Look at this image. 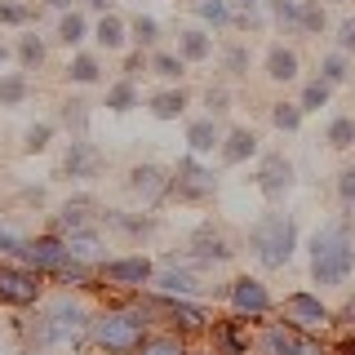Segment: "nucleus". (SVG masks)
<instances>
[{
    "label": "nucleus",
    "instance_id": "nucleus-29",
    "mask_svg": "<svg viewBox=\"0 0 355 355\" xmlns=\"http://www.w3.org/2000/svg\"><path fill=\"white\" fill-rule=\"evenodd\" d=\"M138 103H142V94H138V80H129V76H120V80L107 89V111H116V116H125V111H133Z\"/></svg>",
    "mask_w": 355,
    "mask_h": 355
},
{
    "label": "nucleus",
    "instance_id": "nucleus-33",
    "mask_svg": "<svg viewBox=\"0 0 355 355\" xmlns=\"http://www.w3.org/2000/svg\"><path fill=\"white\" fill-rule=\"evenodd\" d=\"M320 76L338 89V85H347L351 80V53H342V49H333V53H324L320 58Z\"/></svg>",
    "mask_w": 355,
    "mask_h": 355
},
{
    "label": "nucleus",
    "instance_id": "nucleus-15",
    "mask_svg": "<svg viewBox=\"0 0 355 355\" xmlns=\"http://www.w3.org/2000/svg\"><path fill=\"white\" fill-rule=\"evenodd\" d=\"M129 191L138 200H147V205H160V200L169 196V173H164L160 164H133L129 169Z\"/></svg>",
    "mask_w": 355,
    "mask_h": 355
},
{
    "label": "nucleus",
    "instance_id": "nucleus-3",
    "mask_svg": "<svg viewBox=\"0 0 355 355\" xmlns=\"http://www.w3.org/2000/svg\"><path fill=\"white\" fill-rule=\"evenodd\" d=\"M151 320L142 311H98L89 315V342L103 355H138Z\"/></svg>",
    "mask_w": 355,
    "mask_h": 355
},
{
    "label": "nucleus",
    "instance_id": "nucleus-38",
    "mask_svg": "<svg viewBox=\"0 0 355 355\" xmlns=\"http://www.w3.org/2000/svg\"><path fill=\"white\" fill-rule=\"evenodd\" d=\"M138 355H191V351H187V342L178 338V333H155V338L142 342Z\"/></svg>",
    "mask_w": 355,
    "mask_h": 355
},
{
    "label": "nucleus",
    "instance_id": "nucleus-7",
    "mask_svg": "<svg viewBox=\"0 0 355 355\" xmlns=\"http://www.w3.org/2000/svg\"><path fill=\"white\" fill-rule=\"evenodd\" d=\"M40 293H44V275L31 271L27 262L0 266V306H36Z\"/></svg>",
    "mask_w": 355,
    "mask_h": 355
},
{
    "label": "nucleus",
    "instance_id": "nucleus-42",
    "mask_svg": "<svg viewBox=\"0 0 355 355\" xmlns=\"http://www.w3.org/2000/svg\"><path fill=\"white\" fill-rule=\"evenodd\" d=\"M324 27H329L324 5H320V0H302V27H297V31H306V36H320Z\"/></svg>",
    "mask_w": 355,
    "mask_h": 355
},
{
    "label": "nucleus",
    "instance_id": "nucleus-30",
    "mask_svg": "<svg viewBox=\"0 0 355 355\" xmlns=\"http://www.w3.org/2000/svg\"><path fill=\"white\" fill-rule=\"evenodd\" d=\"M27 94H31V80H27L22 67L0 76V107H22V103H27Z\"/></svg>",
    "mask_w": 355,
    "mask_h": 355
},
{
    "label": "nucleus",
    "instance_id": "nucleus-8",
    "mask_svg": "<svg viewBox=\"0 0 355 355\" xmlns=\"http://www.w3.org/2000/svg\"><path fill=\"white\" fill-rule=\"evenodd\" d=\"M258 351H262V355H324V347L315 342V333L293 329L288 320H280V324H266V329H262Z\"/></svg>",
    "mask_w": 355,
    "mask_h": 355
},
{
    "label": "nucleus",
    "instance_id": "nucleus-18",
    "mask_svg": "<svg viewBox=\"0 0 355 355\" xmlns=\"http://www.w3.org/2000/svg\"><path fill=\"white\" fill-rule=\"evenodd\" d=\"M155 293H169V297H196L200 293V280L182 266H155V280H151Z\"/></svg>",
    "mask_w": 355,
    "mask_h": 355
},
{
    "label": "nucleus",
    "instance_id": "nucleus-51",
    "mask_svg": "<svg viewBox=\"0 0 355 355\" xmlns=\"http://www.w3.org/2000/svg\"><path fill=\"white\" fill-rule=\"evenodd\" d=\"M338 49L342 53H355V18H342L338 22Z\"/></svg>",
    "mask_w": 355,
    "mask_h": 355
},
{
    "label": "nucleus",
    "instance_id": "nucleus-32",
    "mask_svg": "<svg viewBox=\"0 0 355 355\" xmlns=\"http://www.w3.org/2000/svg\"><path fill=\"white\" fill-rule=\"evenodd\" d=\"M324 142L333 151H351L355 147V116H333L324 129Z\"/></svg>",
    "mask_w": 355,
    "mask_h": 355
},
{
    "label": "nucleus",
    "instance_id": "nucleus-35",
    "mask_svg": "<svg viewBox=\"0 0 355 355\" xmlns=\"http://www.w3.org/2000/svg\"><path fill=\"white\" fill-rule=\"evenodd\" d=\"M302 120H306L302 103H275L271 107V125L280 129V133H297V129H302Z\"/></svg>",
    "mask_w": 355,
    "mask_h": 355
},
{
    "label": "nucleus",
    "instance_id": "nucleus-20",
    "mask_svg": "<svg viewBox=\"0 0 355 355\" xmlns=\"http://www.w3.org/2000/svg\"><path fill=\"white\" fill-rule=\"evenodd\" d=\"M222 147V129L214 116H200V120H187V151L191 155H214Z\"/></svg>",
    "mask_w": 355,
    "mask_h": 355
},
{
    "label": "nucleus",
    "instance_id": "nucleus-4",
    "mask_svg": "<svg viewBox=\"0 0 355 355\" xmlns=\"http://www.w3.org/2000/svg\"><path fill=\"white\" fill-rule=\"evenodd\" d=\"M89 338V311L76 302V297H58L49 302V311L36 324V342L40 347H76V342Z\"/></svg>",
    "mask_w": 355,
    "mask_h": 355
},
{
    "label": "nucleus",
    "instance_id": "nucleus-19",
    "mask_svg": "<svg viewBox=\"0 0 355 355\" xmlns=\"http://www.w3.org/2000/svg\"><path fill=\"white\" fill-rule=\"evenodd\" d=\"M67 249H71V258L76 262H94V266H103L107 258H103V249H107V244H103V236H98V227H80V231H67Z\"/></svg>",
    "mask_w": 355,
    "mask_h": 355
},
{
    "label": "nucleus",
    "instance_id": "nucleus-59",
    "mask_svg": "<svg viewBox=\"0 0 355 355\" xmlns=\"http://www.w3.org/2000/svg\"><path fill=\"white\" fill-rule=\"evenodd\" d=\"M191 355H205V351H191Z\"/></svg>",
    "mask_w": 355,
    "mask_h": 355
},
{
    "label": "nucleus",
    "instance_id": "nucleus-11",
    "mask_svg": "<svg viewBox=\"0 0 355 355\" xmlns=\"http://www.w3.org/2000/svg\"><path fill=\"white\" fill-rule=\"evenodd\" d=\"M280 315H284L293 329H302V333H324V329H329V320H333V311L320 302L315 293L297 288V293H288L284 302H280Z\"/></svg>",
    "mask_w": 355,
    "mask_h": 355
},
{
    "label": "nucleus",
    "instance_id": "nucleus-40",
    "mask_svg": "<svg viewBox=\"0 0 355 355\" xmlns=\"http://www.w3.org/2000/svg\"><path fill=\"white\" fill-rule=\"evenodd\" d=\"M103 222H107V227H116V231H129V236H147V231L155 227L151 218H129V214H120V209H107Z\"/></svg>",
    "mask_w": 355,
    "mask_h": 355
},
{
    "label": "nucleus",
    "instance_id": "nucleus-55",
    "mask_svg": "<svg viewBox=\"0 0 355 355\" xmlns=\"http://www.w3.org/2000/svg\"><path fill=\"white\" fill-rule=\"evenodd\" d=\"M5 62H9V44L0 40V67H5Z\"/></svg>",
    "mask_w": 355,
    "mask_h": 355
},
{
    "label": "nucleus",
    "instance_id": "nucleus-28",
    "mask_svg": "<svg viewBox=\"0 0 355 355\" xmlns=\"http://www.w3.org/2000/svg\"><path fill=\"white\" fill-rule=\"evenodd\" d=\"M151 76L164 85H178L187 76V58L182 53H164V49H151Z\"/></svg>",
    "mask_w": 355,
    "mask_h": 355
},
{
    "label": "nucleus",
    "instance_id": "nucleus-31",
    "mask_svg": "<svg viewBox=\"0 0 355 355\" xmlns=\"http://www.w3.org/2000/svg\"><path fill=\"white\" fill-rule=\"evenodd\" d=\"M67 80H71V85H98V80H103V62H98V53H76V58L67 62Z\"/></svg>",
    "mask_w": 355,
    "mask_h": 355
},
{
    "label": "nucleus",
    "instance_id": "nucleus-26",
    "mask_svg": "<svg viewBox=\"0 0 355 355\" xmlns=\"http://www.w3.org/2000/svg\"><path fill=\"white\" fill-rule=\"evenodd\" d=\"M244 324V315H236V320H218L214 324V342L227 355H249V333L240 329Z\"/></svg>",
    "mask_w": 355,
    "mask_h": 355
},
{
    "label": "nucleus",
    "instance_id": "nucleus-23",
    "mask_svg": "<svg viewBox=\"0 0 355 355\" xmlns=\"http://www.w3.org/2000/svg\"><path fill=\"white\" fill-rule=\"evenodd\" d=\"M262 71H266V80H275V85L297 80V53L284 49V44H271L266 58H262Z\"/></svg>",
    "mask_w": 355,
    "mask_h": 355
},
{
    "label": "nucleus",
    "instance_id": "nucleus-39",
    "mask_svg": "<svg viewBox=\"0 0 355 355\" xmlns=\"http://www.w3.org/2000/svg\"><path fill=\"white\" fill-rule=\"evenodd\" d=\"M129 40L138 44V49H155V40H160V22L147 18V14H138L129 22Z\"/></svg>",
    "mask_w": 355,
    "mask_h": 355
},
{
    "label": "nucleus",
    "instance_id": "nucleus-10",
    "mask_svg": "<svg viewBox=\"0 0 355 355\" xmlns=\"http://www.w3.org/2000/svg\"><path fill=\"white\" fill-rule=\"evenodd\" d=\"M227 302H231V315H244V320H262L266 311L275 306L271 288H266L258 275H236L227 288Z\"/></svg>",
    "mask_w": 355,
    "mask_h": 355
},
{
    "label": "nucleus",
    "instance_id": "nucleus-48",
    "mask_svg": "<svg viewBox=\"0 0 355 355\" xmlns=\"http://www.w3.org/2000/svg\"><path fill=\"white\" fill-rule=\"evenodd\" d=\"M120 71H125L129 80H138V76H147V71H151V53H142V49H138V53H129Z\"/></svg>",
    "mask_w": 355,
    "mask_h": 355
},
{
    "label": "nucleus",
    "instance_id": "nucleus-27",
    "mask_svg": "<svg viewBox=\"0 0 355 355\" xmlns=\"http://www.w3.org/2000/svg\"><path fill=\"white\" fill-rule=\"evenodd\" d=\"M85 40H89V18L80 14V9H67V14L58 18V44H67V49H80Z\"/></svg>",
    "mask_w": 355,
    "mask_h": 355
},
{
    "label": "nucleus",
    "instance_id": "nucleus-6",
    "mask_svg": "<svg viewBox=\"0 0 355 355\" xmlns=\"http://www.w3.org/2000/svg\"><path fill=\"white\" fill-rule=\"evenodd\" d=\"M214 191H218V178H214V169H209V164H200V155L187 151L182 160H178V169L169 173V196L200 205V200H209Z\"/></svg>",
    "mask_w": 355,
    "mask_h": 355
},
{
    "label": "nucleus",
    "instance_id": "nucleus-54",
    "mask_svg": "<svg viewBox=\"0 0 355 355\" xmlns=\"http://www.w3.org/2000/svg\"><path fill=\"white\" fill-rule=\"evenodd\" d=\"M44 5H49V9H62V14H67V9H71L76 0H44Z\"/></svg>",
    "mask_w": 355,
    "mask_h": 355
},
{
    "label": "nucleus",
    "instance_id": "nucleus-25",
    "mask_svg": "<svg viewBox=\"0 0 355 355\" xmlns=\"http://www.w3.org/2000/svg\"><path fill=\"white\" fill-rule=\"evenodd\" d=\"M178 53H182L187 62H209V58H214V36H209L205 27L178 31Z\"/></svg>",
    "mask_w": 355,
    "mask_h": 355
},
{
    "label": "nucleus",
    "instance_id": "nucleus-1",
    "mask_svg": "<svg viewBox=\"0 0 355 355\" xmlns=\"http://www.w3.org/2000/svg\"><path fill=\"white\" fill-rule=\"evenodd\" d=\"M355 275V236L347 218H329L311 236V280L320 288H342Z\"/></svg>",
    "mask_w": 355,
    "mask_h": 355
},
{
    "label": "nucleus",
    "instance_id": "nucleus-41",
    "mask_svg": "<svg viewBox=\"0 0 355 355\" xmlns=\"http://www.w3.org/2000/svg\"><path fill=\"white\" fill-rule=\"evenodd\" d=\"M62 125L71 129V138H80V133L89 129V103H80V98L62 103Z\"/></svg>",
    "mask_w": 355,
    "mask_h": 355
},
{
    "label": "nucleus",
    "instance_id": "nucleus-21",
    "mask_svg": "<svg viewBox=\"0 0 355 355\" xmlns=\"http://www.w3.org/2000/svg\"><path fill=\"white\" fill-rule=\"evenodd\" d=\"M147 107H151L155 120H178V116H187L191 98H187L182 85H164V89H155V94L147 98Z\"/></svg>",
    "mask_w": 355,
    "mask_h": 355
},
{
    "label": "nucleus",
    "instance_id": "nucleus-12",
    "mask_svg": "<svg viewBox=\"0 0 355 355\" xmlns=\"http://www.w3.org/2000/svg\"><path fill=\"white\" fill-rule=\"evenodd\" d=\"M293 164L284 160V155H266V160L258 164V191L271 200V205H280V200L293 191Z\"/></svg>",
    "mask_w": 355,
    "mask_h": 355
},
{
    "label": "nucleus",
    "instance_id": "nucleus-37",
    "mask_svg": "<svg viewBox=\"0 0 355 355\" xmlns=\"http://www.w3.org/2000/svg\"><path fill=\"white\" fill-rule=\"evenodd\" d=\"M53 133H58V125H53V120L31 125L27 138H22V151H27V155H44V151H49V142H53Z\"/></svg>",
    "mask_w": 355,
    "mask_h": 355
},
{
    "label": "nucleus",
    "instance_id": "nucleus-2",
    "mask_svg": "<svg viewBox=\"0 0 355 355\" xmlns=\"http://www.w3.org/2000/svg\"><path fill=\"white\" fill-rule=\"evenodd\" d=\"M293 253H297V222H293V214L271 205L249 227V258L262 271H280V266L293 262Z\"/></svg>",
    "mask_w": 355,
    "mask_h": 355
},
{
    "label": "nucleus",
    "instance_id": "nucleus-14",
    "mask_svg": "<svg viewBox=\"0 0 355 355\" xmlns=\"http://www.w3.org/2000/svg\"><path fill=\"white\" fill-rule=\"evenodd\" d=\"M231 244H227V236L214 227V222H200L196 227V236H191V258L196 262H205V266H214V262H231Z\"/></svg>",
    "mask_w": 355,
    "mask_h": 355
},
{
    "label": "nucleus",
    "instance_id": "nucleus-56",
    "mask_svg": "<svg viewBox=\"0 0 355 355\" xmlns=\"http://www.w3.org/2000/svg\"><path fill=\"white\" fill-rule=\"evenodd\" d=\"M18 355H36V351H18Z\"/></svg>",
    "mask_w": 355,
    "mask_h": 355
},
{
    "label": "nucleus",
    "instance_id": "nucleus-9",
    "mask_svg": "<svg viewBox=\"0 0 355 355\" xmlns=\"http://www.w3.org/2000/svg\"><path fill=\"white\" fill-rule=\"evenodd\" d=\"M98 275H103L111 288H147L155 280V262L147 253H125V258H107L98 266Z\"/></svg>",
    "mask_w": 355,
    "mask_h": 355
},
{
    "label": "nucleus",
    "instance_id": "nucleus-13",
    "mask_svg": "<svg viewBox=\"0 0 355 355\" xmlns=\"http://www.w3.org/2000/svg\"><path fill=\"white\" fill-rule=\"evenodd\" d=\"M103 164H107L103 151H98L85 133L67 142V151H62V173L67 178H98V173H103Z\"/></svg>",
    "mask_w": 355,
    "mask_h": 355
},
{
    "label": "nucleus",
    "instance_id": "nucleus-36",
    "mask_svg": "<svg viewBox=\"0 0 355 355\" xmlns=\"http://www.w3.org/2000/svg\"><path fill=\"white\" fill-rule=\"evenodd\" d=\"M329 98H333V85L324 80V76H315V80H306V85H302V98H297V103H302V111L311 116V111L329 107Z\"/></svg>",
    "mask_w": 355,
    "mask_h": 355
},
{
    "label": "nucleus",
    "instance_id": "nucleus-52",
    "mask_svg": "<svg viewBox=\"0 0 355 355\" xmlns=\"http://www.w3.org/2000/svg\"><path fill=\"white\" fill-rule=\"evenodd\" d=\"M333 355H355V338H342L338 347H333Z\"/></svg>",
    "mask_w": 355,
    "mask_h": 355
},
{
    "label": "nucleus",
    "instance_id": "nucleus-44",
    "mask_svg": "<svg viewBox=\"0 0 355 355\" xmlns=\"http://www.w3.org/2000/svg\"><path fill=\"white\" fill-rule=\"evenodd\" d=\"M196 14L205 18L209 27H227V22H231V5H227V0H200Z\"/></svg>",
    "mask_w": 355,
    "mask_h": 355
},
{
    "label": "nucleus",
    "instance_id": "nucleus-34",
    "mask_svg": "<svg viewBox=\"0 0 355 355\" xmlns=\"http://www.w3.org/2000/svg\"><path fill=\"white\" fill-rule=\"evenodd\" d=\"M14 58H18L22 71H40V67H44V40L40 36H18Z\"/></svg>",
    "mask_w": 355,
    "mask_h": 355
},
{
    "label": "nucleus",
    "instance_id": "nucleus-53",
    "mask_svg": "<svg viewBox=\"0 0 355 355\" xmlns=\"http://www.w3.org/2000/svg\"><path fill=\"white\" fill-rule=\"evenodd\" d=\"M89 9H98V14H111V0H85Z\"/></svg>",
    "mask_w": 355,
    "mask_h": 355
},
{
    "label": "nucleus",
    "instance_id": "nucleus-45",
    "mask_svg": "<svg viewBox=\"0 0 355 355\" xmlns=\"http://www.w3.org/2000/svg\"><path fill=\"white\" fill-rule=\"evenodd\" d=\"M22 249H27V236H18L14 227H5V222H0V253H9V258H22Z\"/></svg>",
    "mask_w": 355,
    "mask_h": 355
},
{
    "label": "nucleus",
    "instance_id": "nucleus-49",
    "mask_svg": "<svg viewBox=\"0 0 355 355\" xmlns=\"http://www.w3.org/2000/svg\"><path fill=\"white\" fill-rule=\"evenodd\" d=\"M0 22H5V27H22V22H31V9L27 5H0Z\"/></svg>",
    "mask_w": 355,
    "mask_h": 355
},
{
    "label": "nucleus",
    "instance_id": "nucleus-60",
    "mask_svg": "<svg viewBox=\"0 0 355 355\" xmlns=\"http://www.w3.org/2000/svg\"><path fill=\"white\" fill-rule=\"evenodd\" d=\"M98 355H103V351H98Z\"/></svg>",
    "mask_w": 355,
    "mask_h": 355
},
{
    "label": "nucleus",
    "instance_id": "nucleus-43",
    "mask_svg": "<svg viewBox=\"0 0 355 355\" xmlns=\"http://www.w3.org/2000/svg\"><path fill=\"white\" fill-rule=\"evenodd\" d=\"M271 18L280 27H302V0H271Z\"/></svg>",
    "mask_w": 355,
    "mask_h": 355
},
{
    "label": "nucleus",
    "instance_id": "nucleus-5",
    "mask_svg": "<svg viewBox=\"0 0 355 355\" xmlns=\"http://www.w3.org/2000/svg\"><path fill=\"white\" fill-rule=\"evenodd\" d=\"M18 262H27L31 271H40V275H62V280L76 275V280H89V266L71 258V249H67V240L58 231H44V236L27 240V249H22Z\"/></svg>",
    "mask_w": 355,
    "mask_h": 355
},
{
    "label": "nucleus",
    "instance_id": "nucleus-50",
    "mask_svg": "<svg viewBox=\"0 0 355 355\" xmlns=\"http://www.w3.org/2000/svg\"><path fill=\"white\" fill-rule=\"evenodd\" d=\"M244 67H249V49H244V44H231V49H227V71L244 76Z\"/></svg>",
    "mask_w": 355,
    "mask_h": 355
},
{
    "label": "nucleus",
    "instance_id": "nucleus-16",
    "mask_svg": "<svg viewBox=\"0 0 355 355\" xmlns=\"http://www.w3.org/2000/svg\"><path fill=\"white\" fill-rule=\"evenodd\" d=\"M258 151H262V142L253 129H244V125L222 129V147H218L222 164H249V160H258Z\"/></svg>",
    "mask_w": 355,
    "mask_h": 355
},
{
    "label": "nucleus",
    "instance_id": "nucleus-17",
    "mask_svg": "<svg viewBox=\"0 0 355 355\" xmlns=\"http://www.w3.org/2000/svg\"><path fill=\"white\" fill-rule=\"evenodd\" d=\"M155 306H160L182 333H200V329H209V311L200 306V302H191V297H169V293H160V302H155Z\"/></svg>",
    "mask_w": 355,
    "mask_h": 355
},
{
    "label": "nucleus",
    "instance_id": "nucleus-58",
    "mask_svg": "<svg viewBox=\"0 0 355 355\" xmlns=\"http://www.w3.org/2000/svg\"><path fill=\"white\" fill-rule=\"evenodd\" d=\"M244 5H258V0H244Z\"/></svg>",
    "mask_w": 355,
    "mask_h": 355
},
{
    "label": "nucleus",
    "instance_id": "nucleus-47",
    "mask_svg": "<svg viewBox=\"0 0 355 355\" xmlns=\"http://www.w3.org/2000/svg\"><path fill=\"white\" fill-rule=\"evenodd\" d=\"M338 200H342V205H347L351 214H355V164L338 173Z\"/></svg>",
    "mask_w": 355,
    "mask_h": 355
},
{
    "label": "nucleus",
    "instance_id": "nucleus-22",
    "mask_svg": "<svg viewBox=\"0 0 355 355\" xmlns=\"http://www.w3.org/2000/svg\"><path fill=\"white\" fill-rule=\"evenodd\" d=\"M94 218H103V214H94V200H89V196H76V200H67V205L58 209V222H53V231H58V236H67V231L94 227Z\"/></svg>",
    "mask_w": 355,
    "mask_h": 355
},
{
    "label": "nucleus",
    "instance_id": "nucleus-24",
    "mask_svg": "<svg viewBox=\"0 0 355 355\" xmlns=\"http://www.w3.org/2000/svg\"><path fill=\"white\" fill-rule=\"evenodd\" d=\"M94 40H98V49H107V53L125 49V44H129V22L120 14H103L98 27H94Z\"/></svg>",
    "mask_w": 355,
    "mask_h": 355
},
{
    "label": "nucleus",
    "instance_id": "nucleus-57",
    "mask_svg": "<svg viewBox=\"0 0 355 355\" xmlns=\"http://www.w3.org/2000/svg\"><path fill=\"white\" fill-rule=\"evenodd\" d=\"M36 355H53V351H36Z\"/></svg>",
    "mask_w": 355,
    "mask_h": 355
},
{
    "label": "nucleus",
    "instance_id": "nucleus-46",
    "mask_svg": "<svg viewBox=\"0 0 355 355\" xmlns=\"http://www.w3.org/2000/svg\"><path fill=\"white\" fill-rule=\"evenodd\" d=\"M205 107H209V116H227V111H231V94H227V85H218V89H209V94H205Z\"/></svg>",
    "mask_w": 355,
    "mask_h": 355
}]
</instances>
